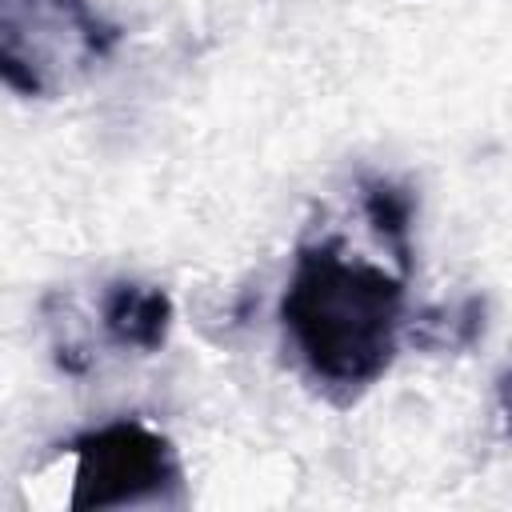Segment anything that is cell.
I'll list each match as a JSON object with an SVG mask.
<instances>
[{
  "instance_id": "cell-6",
  "label": "cell",
  "mask_w": 512,
  "mask_h": 512,
  "mask_svg": "<svg viewBox=\"0 0 512 512\" xmlns=\"http://www.w3.org/2000/svg\"><path fill=\"white\" fill-rule=\"evenodd\" d=\"M504 412H508V428H512V376L504 380Z\"/></svg>"
},
{
  "instance_id": "cell-5",
  "label": "cell",
  "mask_w": 512,
  "mask_h": 512,
  "mask_svg": "<svg viewBox=\"0 0 512 512\" xmlns=\"http://www.w3.org/2000/svg\"><path fill=\"white\" fill-rule=\"evenodd\" d=\"M360 208L372 224V232L396 252V264L400 272L412 268V244H408V232H412V192L400 188L396 180H384V176H368L360 180Z\"/></svg>"
},
{
  "instance_id": "cell-2",
  "label": "cell",
  "mask_w": 512,
  "mask_h": 512,
  "mask_svg": "<svg viewBox=\"0 0 512 512\" xmlns=\"http://www.w3.org/2000/svg\"><path fill=\"white\" fill-rule=\"evenodd\" d=\"M76 472L68 508L104 512L132 504H164L180 492V460L164 432L144 420H112L68 444Z\"/></svg>"
},
{
  "instance_id": "cell-1",
  "label": "cell",
  "mask_w": 512,
  "mask_h": 512,
  "mask_svg": "<svg viewBox=\"0 0 512 512\" xmlns=\"http://www.w3.org/2000/svg\"><path fill=\"white\" fill-rule=\"evenodd\" d=\"M280 324L304 372L336 400H352L388 372L400 348L404 272L356 260L336 240L300 244Z\"/></svg>"
},
{
  "instance_id": "cell-4",
  "label": "cell",
  "mask_w": 512,
  "mask_h": 512,
  "mask_svg": "<svg viewBox=\"0 0 512 512\" xmlns=\"http://www.w3.org/2000/svg\"><path fill=\"white\" fill-rule=\"evenodd\" d=\"M172 296L156 284L112 280L100 296V324L112 344L136 352H160L172 332Z\"/></svg>"
},
{
  "instance_id": "cell-3",
  "label": "cell",
  "mask_w": 512,
  "mask_h": 512,
  "mask_svg": "<svg viewBox=\"0 0 512 512\" xmlns=\"http://www.w3.org/2000/svg\"><path fill=\"white\" fill-rule=\"evenodd\" d=\"M116 40L88 0H0V76L20 96H48L60 64L100 60Z\"/></svg>"
}]
</instances>
